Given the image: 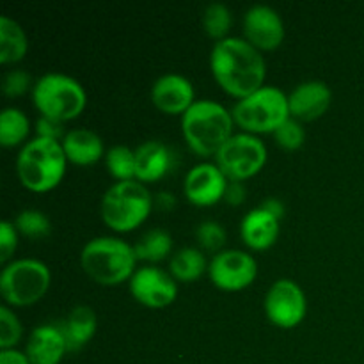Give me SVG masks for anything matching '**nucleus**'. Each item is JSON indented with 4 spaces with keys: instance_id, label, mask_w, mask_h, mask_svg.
<instances>
[{
    "instance_id": "nucleus-1",
    "label": "nucleus",
    "mask_w": 364,
    "mask_h": 364,
    "mask_svg": "<svg viewBox=\"0 0 364 364\" xmlns=\"http://www.w3.org/2000/svg\"><path fill=\"white\" fill-rule=\"evenodd\" d=\"M210 68L217 84L238 100L256 92L265 82V59L245 38L228 36L217 41L210 53Z\"/></svg>"
},
{
    "instance_id": "nucleus-2",
    "label": "nucleus",
    "mask_w": 364,
    "mask_h": 364,
    "mask_svg": "<svg viewBox=\"0 0 364 364\" xmlns=\"http://www.w3.org/2000/svg\"><path fill=\"white\" fill-rule=\"evenodd\" d=\"M233 114L213 100H196L181 116L185 141L201 156H215L233 135Z\"/></svg>"
},
{
    "instance_id": "nucleus-3",
    "label": "nucleus",
    "mask_w": 364,
    "mask_h": 364,
    "mask_svg": "<svg viewBox=\"0 0 364 364\" xmlns=\"http://www.w3.org/2000/svg\"><path fill=\"white\" fill-rule=\"evenodd\" d=\"M84 272L103 287H116L134 276L137 255L134 245L116 237H96L82 247Z\"/></svg>"
},
{
    "instance_id": "nucleus-4",
    "label": "nucleus",
    "mask_w": 364,
    "mask_h": 364,
    "mask_svg": "<svg viewBox=\"0 0 364 364\" xmlns=\"http://www.w3.org/2000/svg\"><path fill=\"white\" fill-rule=\"evenodd\" d=\"M66 153L60 142L34 137L25 142L18 153V178L28 191L48 192L60 183L66 173Z\"/></svg>"
},
{
    "instance_id": "nucleus-5",
    "label": "nucleus",
    "mask_w": 364,
    "mask_h": 364,
    "mask_svg": "<svg viewBox=\"0 0 364 364\" xmlns=\"http://www.w3.org/2000/svg\"><path fill=\"white\" fill-rule=\"evenodd\" d=\"M153 196L137 180L117 181L102 198V219L114 231L127 233L141 226L153 208Z\"/></svg>"
},
{
    "instance_id": "nucleus-6",
    "label": "nucleus",
    "mask_w": 364,
    "mask_h": 364,
    "mask_svg": "<svg viewBox=\"0 0 364 364\" xmlns=\"http://www.w3.org/2000/svg\"><path fill=\"white\" fill-rule=\"evenodd\" d=\"M32 100L41 116L64 123L75 119L87 105L80 82L64 73H46L32 87Z\"/></svg>"
},
{
    "instance_id": "nucleus-7",
    "label": "nucleus",
    "mask_w": 364,
    "mask_h": 364,
    "mask_svg": "<svg viewBox=\"0 0 364 364\" xmlns=\"http://www.w3.org/2000/svg\"><path fill=\"white\" fill-rule=\"evenodd\" d=\"M231 114L235 123L247 134H274L284 121L290 119L288 95L274 85H263L252 95L238 100Z\"/></svg>"
},
{
    "instance_id": "nucleus-8",
    "label": "nucleus",
    "mask_w": 364,
    "mask_h": 364,
    "mask_svg": "<svg viewBox=\"0 0 364 364\" xmlns=\"http://www.w3.org/2000/svg\"><path fill=\"white\" fill-rule=\"evenodd\" d=\"M50 269L34 258L7 263L0 274V295L9 306L25 308L41 301L50 288Z\"/></svg>"
},
{
    "instance_id": "nucleus-9",
    "label": "nucleus",
    "mask_w": 364,
    "mask_h": 364,
    "mask_svg": "<svg viewBox=\"0 0 364 364\" xmlns=\"http://www.w3.org/2000/svg\"><path fill=\"white\" fill-rule=\"evenodd\" d=\"M267 148L258 135L233 134L215 155V164L230 181H244L262 171Z\"/></svg>"
},
{
    "instance_id": "nucleus-10",
    "label": "nucleus",
    "mask_w": 364,
    "mask_h": 364,
    "mask_svg": "<svg viewBox=\"0 0 364 364\" xmlns=\"http://www.w3.org/2000/svg\"><path fill=\"white\" fill-rule=\"evenodd\" d=\"M208 276L217 288L224 291H238L251 287L258 276L255 256L240 249H226L217 252L208 265Z\"/></svg>"
},
{
    "instance_id": "nucleus-11",
    "label": "nucleus",
    "mask_w": 364,
    "mask_h": 364,
    "mask_svg": "<svg viewBox=\"0 0 364 364\" xmlns=\"http://www.w3.org/2000/svg\"><path fill=\"white\" fill-rule=\"evenodd\" d=\"M265 315L274 326L291 329L304 320L308 302L302 288L291 279H277L263 301Z\"/></svg>"
},
{
    "instance_id": "nucleus-12",
    "label": "nucleus",
    "mask_w": 364,
    "mask_h": 364,
    "mask_svg": "<svg viewBox=\"0 0 364 364\" xmlns=\"http://www.w3.org/2000/svg\"><path fill=\"white\" fill-rule=\"evenodd\" d=\"M130 291L135 301L148 308H167L176 301V279L159 267H141L130 277Z\"/></svg>"
},
{
    "instance_id": "nucleus-13",
    "label": "nucleus",
    "mask_w": 364,
    "mask_h": 364,
    "mask_svg": "<svg viewBox=\"0 0 364 364\" xmlns=\"http://www.w3.org/2000/svg\"><path fill=\"white\" fill-rule=\"evenodd\" d=\"M230 180L224 176L217 164L201 162L192 167L183 181L188 201L196 206H212L224 199Z\"/></svg>"
},
{
    "instance_id": "nucleus-14",
    "label": "nucleus",
    "mask_w": 364,
    "mask_h": 364,
    "mask_svg": "<svg viewBox=\"0 0 364 364\" xmlns=\"http://www.w3.org/2000/svg\"><path fill=\"white\" fill-rule=\"evenodd\" d=\"M244 34L245 39L255 48L276 50L284 39V23L281 14L274 7L252 6L244 14Z\"/></svg>"
},
{
    "instance_id": "nucleus-15",
    "label": "nucleus",
    "mask_w": 364,
    "mask_h": 364,
    "mask_svg": "<svg viewBox=\"0 0 364 364\" xmlns=\"http://www.w3.org/2000/svg\"><path fill=\"white\" fill-rule=\"evenodd\" d=\"M194 85L180 73H166L156 78L151 85V102L166 114L183 116L194 105Z\"/></svg>"
},
{
    "instance_id": "nucleus-16",
    "label": "nucleus",
    "mask_w": 364,
    "mask_h": 364,
    "mask_svg": "<svg viewBox=\"0 0 364 364\" xmlns=\"http://www.w3.org/2000/svg\"><path fill=\"white\" fill-rule=\"evenodd\" d=\"M331 102H333V92L326 82H302L288 95L290 117L297 121H315L327 112Z\"/></svg>"
},
{
    "instance_id": "nucleus-17",
    "label": "nucleus",
    "mask_w": 364,
    "mask_h": 364,
    "mask_svg": "<svg viewBox=\"0 0 364 364\" xmlns=\"http://www.w3.org/2000/svg\"><path fill=\"white\" fill-rule=\"evenodd\" d=\"M66 352V340L59 323L36 327L25 345V354L31 364H59Z\"/></svg>"
},
{
    "instance_id": "nucleus-18",
    "label": "nucleus",
    "mask_w": 364,
    "mask_h": 364,
    "mask_svg": "<svg viewBox=\"0 0 364 364\" xmlns=\"http://www.w3.org/2000/svg\"><path fill=\"white\" fill-rule=\"evenodd\" d=\"M173 169V151L160 141H146L135 148V180L159 181Z\"/></svg>"
},
{
    "instance_id": "nucleus-19",
    "label": "nucleus",
    "mask_w": 364,
    "mask_h": 364,
    "mask_svg": "<svg viewBox=\"0 0 364 364\" xmlns=\"http://www.w3.org/2000/svg\"><path fill=\"white\" fill-rule=\"evenodd\" d=\"M240 235L245 245L255 251H265L276 244L279 237V219L262 206L245 213L240 223Z\"/></svg>"
},
{
    "instance_id": "nucleus-20",
    "label": "nucleus",
    "mask_w": 364,
    "mask_h": 364,
    "mask_svg": "<svg viewBox=\"0 0 364 364\" xmlns=\"http://www.w3.org/2000/svg\"><path fill=\"white\" fill-rule=\"evenodd\" d=\"M63 149L68 162L77 166H91L103 156V141L96 132L89 128H77L68 132L63 139Z\"/></svg>"
},
{
    "instance_id": "nucleus-21",
    "label": "nucleus",
    "mask_w": 364,
    "mask_h": 364,
    "mask_svg": "<svg viewBox=\"0 0 364 364\" xmlns=\"http://www.w3.org/2000/svg\"><path fill=\"white\" fill-rule=\"evenodd\" d=\"M59 327L66 340L68 352H77L92 340L98 327V318L89 306H77L71 309L68 318L59 323Z\"/></svg>"
},
{
    "instance_id": "nucleus-22",
    "label": "nucleus",
    "mask_w": 364,
    "mask_h": 364,
    "mask_svg": "<svg viewBox=\"0 0 364 364\" xmlns=\"http://www.w3.org/2000/svg\"><path fill=\"white\" fill-rule=\"evenodd\" d=\"M28 39L18 21L9 16H0V63L14 64L25 57Z\"/></svg>"
},
{
    "instance_id": "nucleus-23",
    "label": "nucleus",
    "mask_w": 364,
    "mask_h": 364,
    "mask_svg": "<svg viewBox=\"0 0 364 364\" xmlns=\"http://www.w3.org/2000/svg\"><path fill=\"white\" fill-rule=\"evenodd\" d=\"M208 270L205 255L196 247H183L173 255L169 262V274L176 281L191 283L199 279Z\"/></svg>"
},
{
    "instance_id": "nucleus-24",
    "label": "nucleus",
    "mask_w": 364,
    "mask_h": 364,
    "mask_svg": "<svg viewBox=\"0 0 364 364\" xmlns=\"http://www.w3.org/2000/svg\"><path fill=\"white\" fill-rule=\"evenodd\" d=\"M31 121L27 114L14 107H7L0 114V144L4 148H14L28 137Z\"/></svg>"
},
{
    "instance_id": "nucleus-25",
    "label": "nucleus",
    "mask_w": 364,
    "mask_h": 364,
    "mask_svg": "<svg viewBox=\"0 0 364 364\" xmlns=\"http://www.w3.org/2000/svg\"><path fill=\"white\" fill-rule=\"evenodd\" d=\"M137 259H144V262H162L173 249V238L166 230H149L139 238L137 244L134 245Z\"/></svg>"
},
{
    "instance_id": "nucleus-26",
    "label": "nucleus",
    "mask_w": 364,
    "mask_h": 364,
    "mask_svg": "<svg viewBox=\"0 0 364 364\" xmlns=\"http://www.w3.org/2000/svg\"><path fill=\"white\" fill-rule=\"evenodd\" d=\"M107 171L117 181L135 180V149L128 146H114L105 155Z\"/></svg>"
},
{
    "instance_id": "nucleus-27",
    "label": "nucleus",
    "mask_w": 364,
    "mask_h": 364,
    "mask_svg": "<svg viewBox=\"0 0 364 364\" xmlns=\"http://www.w3.org/2000/svg\"><path fill=\"white\" fill-rule=\"evenodd\" d=\"M231 11L224 4L213 2L210 4L203 14V27L205 32L212 39L223 41L228 38V32L231 28Z\"/></svg>"
},
{
    "instance_id": "nucleus-28",
    "label": "nucleus",
    "mask_w": 364,
    "mask_h": 364,
    "mask_svg": "<svg viewBox=\"0 0 364 364\" xmlns=\"http://www.w3.org/2000/svg\"><path fill=\"white\" fill-rule=\"evenodd\" d=\"M13 224L18 233H21L27 238H32V240L48 237L50 231H52L50 219L45 213L39 212V210H23V212L18 213Z\"/></svg>"
},
{
    "instance_id": "nucleus-29",
    "label": "nucleus",
    "mask_w": 364,
    "mask_h": 364,
    "mask_svg": "<svg viewBox=\"0 0 364 364\" xmlns=\"http://www.w3.org/2000/svg\"><path fill=\"white\" fill-rule=\"evenodd\" d=\"M23 336V327L9 306H0V348L9 350Z\"/></svg>"
},
{
    "instance_id": "nucleus-30",
    "label": "nucleus",
    "mask_w": 364,
    "mask_h": 364,
    "mask_svg": "<svg viewBox=\"0 0 364 364\" xmlns=\"http://www.w3.org/2000/svg\"><path fill=\"white\" fill-rule=\"evenodd\" d=\"M196 237L203 249L210 252H220V249L226 244L228 235L223 224H219L217 220H205L198 226Z\"/></svg>"
},
{
    "instance_id": "nucleus-31",
    "label": "nucleus",
    "mask_w": 364,
    "mask_h": 364,
    "mask_svg": "<svg viewBox=\"0 0 364 364\" xmlns=\"http://www.w3.org/2000/svg\"><path fill=\"white\" fill-rule=\"evenodd\" d=\"M274 139H276L277 144L283 149H288V151H294V149H299L306 141V132L302 128L301 121L290 119L284 121L276 132H274Z\"/></svg>"
},
{
    "instance_id": "nucleus-32",
    "label": "nucleus",
    "mask_w": 364,
    "mask_h": 364,
    "mask_svg": "<svg viewBox=\"0 0 364 364\" xmlns=\"http://www.w3.org/2000/svg\"><path fill=\"white\" fill-rule=\"evenodd\" d=\"M32 78L25 70H13L4 77L2 80V91L4 95L9 98H16V96L25 95L31 89ZM34 87V85H32Z\"/></svg>"
},
{
    "instance_id": "nucleus-33",
    "label": "nucleus",
    "mask_w": 364,
    "mask_h": 364,
    "mask_svg": "<svg viewBox=\"0 0 364 364\" xmlns=\"http://www.w3.org/2000/svg\"><path fill=\"white\" fill-rule=\"evenodd\" d=\"M18 247V231L13 223H0V262L7 263Z\"/></svg>"
},
{
    "instance_id": "nucleus-34",
    "label": "nucleus",
    "mask_w": 364,
    "mask_h": 364,
    "mask_svg": "<svg viewBox=\"0 0 364 364\" xmlns=\"http://www.w3.org/2000/svg\"><path fill=\"white\" fill-rule=\"evenodd\" d=\"M36 134H38V137L63 142V139L66 137L68 132L64 130V123H60V121L41 116L38 119V123H36Z\"/></svg>"
},
{
    "instance_id": "nucleus-35",
    "label": "nucleus",
    "mask_w": 364,
    "mask_h": 364,
    "mask_svg": "<svg viewBox=\"0 0 364 364\" xmlns=\"http://www.w3.org/2000/svg\"><path fill=\"white\" fill-rule=\"evenodd\" d=\"M247 198V191H245L244 183L242 181H230L226 188V194H224V201L231 206H238L245 201Z\"/></svg>"
},
{
    "instance_id": "nucleus-36",
    "label": "nucleus",
    "mask_w": 364,
    "mask_h": 364,
    "mask_svg": "<svg viewBox=\"0 0 364 364\" xmlns=\"http://www.w3.org/2000/svg\"><path fill=\"white\" fill-rule=\"evenodd\" d=\"M0 364H31L25 352L9 348V350H0Z\"/></svg>"
},
{
    "instance_id": "nucleus-37",
    "label": "nucleus",
    "mask_w": 364,
    "mask_h": 364,
    "mask_svg": "<svg viewBox=\"0 0 364 364\" xmlns=\"http://www.w3.org/2000/svg\"><path fill=\"white\" fill-rule=\"evenodd\" d=\"M259 206H262L263 210H267V212H269V213H272V215H276L279 220L283 219L284 205L277 198H267L265 201H263Z\"/></svg>"
},
{
    "instance_id": "nucleus-38",
    "label": "nucleus",
    "mask_w": 364,
    "mask_h": 364,
    "mask_svg": "<svg viewBox=\"0 0 364 364\" xmlns=\"http://www.w3.org/2000/svg\"><path fill=\"white\" fill-rule=\"evenodd\" d=\"M155 205L162 212H169V210H173L176 206V198L171 192H159L155 198Z\"/></svg>"
}]
</instances>
